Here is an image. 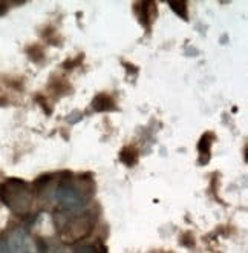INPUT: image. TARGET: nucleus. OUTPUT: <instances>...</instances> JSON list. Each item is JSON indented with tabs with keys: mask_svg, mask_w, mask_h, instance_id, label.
Segmentation results:
<instances>
[{
	"mask_svg": "<svg viewBox=\"0 0 248 253\" xmlns=\"http://www.w3.org/2000/svg\"><path fill=\"white\" fill-rule=\"evenodd\" d=\"M83 183L62 180L51 192V200L54 206L62 213H75L83 211L87 200H89V190L83 189Z\"/></svg>",
	"mask_w": 248,
	"mask_h": 253,
	"instance_id": "f257e3e1",
	"label": "nucleus"
},
{
	"mask_svg": "<svg viewBox=\"0 0 248 253\" xmlns=\"http://www.w3.org/2000/svg\"><path fill=\"white\" fill-rule=\"evenodd\" d=\"M0 198L12 212L25 215L31 211L34 203V190L26 181L11 178L0 186Z\"/></svg>",
	"mask_w": 248,
	"mask_h": 253,
	"instance_id": "f03ea898",
	"label": "nucleus"
},
{
	"mask_svg": "<svg viewBox=\"0 0 248 253\" xmlns=\"http://www.w3.org/2000/svg\"><path fill=\"white\" fill-rule=\"evenodd\" d=\"M95 227V215L89 211L69 213L60 227V241L66 246H77L87 238Z\"/></svg>",
	"mask_w": 248,
	"mask_h": 253,
	"instance_id": "7ed1b4c3",
	"label": "nucleus"
},
{
	"mask_svg": "<svg viewBox=\"0 0 248 253\" xmlns=\"http://www.w3.org/2000/svg\"><path fill=\"white\" fill-rule=\"evenodd\" d=\"M115 101L110 95L106 94H100L94 98L92 101V109L97 112H103V111H115Z\"/></svg>",
	"mask_w": 248,
	"mask_h": 253,
	"instance_id": "20e7f679",
	"label": "nucleus"
},
{
	"mask_svg": "<svg viewBox=\"0 0 248 253\" xmlns=\"http://www.w3.org/2000/svg\"><path fill=\"white\" fill-rule=\"evenodd\" d=\"M120 160L124 163V165H127V166H134L135 163H137V160H138V151L134 146H127V147H124L123 151H121Z\"/></svg>",
	"mask_w": 248,
	"mask_h": 253,
	"instance_id": "39448f33",
	"label": "nucleus"
},
{
	"mask_svg": "<svg viewBox=\"0 0 248 253\" xmlns=\"http://www.w3.org/2000/svg\"><path fill=\"white\" fill-rule=\"evenodd\" d=\"M72 253H106V250L98 244H77Z\"/></svg>",
	"mask_w": 248,
	"mask_h": 253,
	"instance_id": "423d86ee",
	"label": "nucleus"
},
{
	"mask_svg": "<svg viewBox=\"0 0 248 253\" xmlns=\"http://www.w3.org/2000/svg\"><path fill=\"white\" fill-rule=\"evenodd\" d=\"M213 143V137L212 135H209V133H206L202 138H201V141H199V152L202 154H206V157H209L210 155V144Z\"/></svg>",
	"mask_w": 248,
	"mask_h": 253,
	"instance_id": "0eeeda50",
	"label": "nucleus"
},
{
	"mask_svg": "<svg viewBox=\"0 0 248 253\" xmlns=\"http://www.w3.org/2000/svg\"><path fill=\"white\" fill-rule=\"evenodd\" d=\"M12 249H14V253H33L31 250L25 249V244H23V238L20 235L16 236V241H9Z\"/></svg>",
	"mask_w": 248,
	"mask_h": 253,
	"instance_id": "6e6552de",
	"label": "nucleus"
},
{
	"mask_svg": "<svg viewBox=\"0 0 248 253\" xmlns=\"http://www.w3.org/2000/svg\"><path fill=\"white\" fill-rule=\"evenodd\" d=\"M170 8L182 19H187V3L185 2H170Z\"/></svg>",
	"mask_w": 248,
	"mask_h": 253,
	"instance_id": "1a4fd4ad",
	"label": "nucleus"
},
{
	"mask_svg": "<svg viewBox=\"0 0 248 253\" xmlns=\"http://www.w3.org/2000/svg\"><path fill=\"white\" fill-rule=\"evenodd\" d=\"M0 253H14L9 240H0Z\"/></svg>",
	"mask_w": 248,
	"mask_h": 253,
	"instance_id": "9d476101",
	"label": "nucleus"
}]
</instances>
